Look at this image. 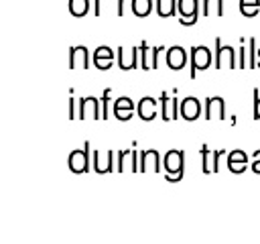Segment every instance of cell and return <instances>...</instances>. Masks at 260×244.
Masks as SVG:
<instances>
[{
    "label": "cell",
    "instance_id": "cell-1",
    "mask_svg": "<svg viewBox=\"0 0 260 244\" xmlns=\"http://www.w3.org/2000/svg\"><path fill=\"white\" fill-rule=\"evenodd\" d=\"M162 169H165V179L167 181H181L185 175V152L183 150H169L162 159Z\"/></svg>",
    "mask_w": 260,
    "mask_h": 244
},
{
    "label": "cell",
    "instance_id": "cell-2",
    "mask_svg": "<svg viewBox=\"0 0 260 244\" xmlns=\"http://www.w3.org/2000/svg\"><path fill=\"white\" fill-rule=\"evenodd\" d=\"M215 69H238V55L236 49L230 45H223L221 39H215V59H213Z\"/></svg>",
    "mask_w": 260,
    "mask_h": 244
},
{
    "label": "cell",
    "instance_id": "cell-3",
    "mask_svg": "<svg viewBox=\"0 0 260 244\" xmlns=\"http://www.w3.org/2000/svg\"><path fill=\"white\" fill-rule=\"evenodd\" d=\"M189 61H191V79H195L197 71H203L211 65L213 61V53L209 51V47L205 45H197V47H191V55H189Z\"/></svg>",
    "mask_w": 260,
    "mask_h": 244
},
{
    "label": "cell",
    "instance_id": "cell-4",
    "mask_svg": "<svg viewBox=\"0 0 260 244\" xmlns=\"http://www.w3.org/2000/svg\"><path fill=\"white\" fill-rule=\"evenodd\" d=\"M199 0H179L177 6H179V22L183 26H191L197 22V16H199Z\"/></svg>",
    "mask_w": 260,
    "mask_h": 244
},
{
    "label": "cell",
    "instance_id": "cell-5",
    "mask_svg": "<svg viewBox=\"0 0 260 244\" xmlns=\"http://www.w3.org/2000/svg\"><path fill=\"white\" fill-rule=\"evenodd\" d=\"M89 142H83V148L73 150L69 155V169L73 173H87L89 171Z\"/></svg>",
    "mask_w": 260,
    "mask_h": 244
},
{
    "label": "cell",
    "instance_id": "cell-6",
    "mask_svg": "<svg viewBox=\"0 0 260 244\" xmlns=\"http://www.w3.org/2000/svg\"><path fill=\"white\" fill-rule=\"evenodd\" d=\"M102 100L95 96H85L79 100V120L85 118H93V120H102V108H100Z\"/></svg>",
    "mask_w": 260,
    "mask_h": 244
},
{
    "label": "cell",
    "instance_id": "cell-7",
    "mask_svg": "<svg viewBox=\"0 0 260 244\" xmlns=\"http://www.w3.org/2000/svg\"><path fill=\"white\" fill-rule=\"evenodd\" d=\"M116 51H118V65H120V69L130 71V69L140 67V51H138V47H132L130 51H126L124 47H118Z\"/></svg>",
    "mask_w": 260,
    "mask_h": 244
},
{
    "label": "cell",
    "instance_id": "cell-8",
    "mask_svg": "<svg viewBox=\"0 0 260 244\" xmlns=\"http://www.w3.org/2000/svg\"><path fill=\"white\" fill-rule=\"evenodd\" d=\"M91 165L95 169V173H110V171H116L114 165V150H93L91 152Z\"/></svg>",
    "mask_w": 260,
    "mask_h": 244
},
{
    "label": "cell",
    "instance_id": "cell-9",
    "mask_svg": "<svg viewBox=\"0 0 260 244\" xmlns=\"http://www.w3.org/2000/svg\"><path fill=\"white\" fill-rule=\"evenodd\" d=\"M181 116V102H177V96L171 100L167 92L160 94V118L162 120H177Z\"/></svg>",
    "mask_w": 260,
    "mask_h": 244
},
{
    "label": "cell",
    "instance_id": "cell-10",
    "mask_svg": "<svg viewBox=\"0 0 260 244\" xmlns=\"http://www.w3.org/2000/svg\"><path fill=\"white\" fill-rule=\"evenodd\" d=\"M205 120H225V100L221 96H213L205 100Z\"/></svg>",
    "mask_w": 260,
    "mask_h": 244
},
{
    "label": "cell",
    "instance_id": "cell-11",
    "mask_svg": "<svg viewBox=\"0 0 260 244\" xmlns=\"http://www.w3.org/2000/svg\"><path fill=\"white\" fill-rule=\"evenodd\" d=\"M140 171H142V173H146V171L158 173V171H160V155H158L156 148L140 150Z\"/></svg>",
    "mask_w": 260,
    "mask_h": 244
},
{
    "label": "cell",
    "instance_id": "cell-12",
    "mask_svg": "<svg viewBox=\"0 0 260 244\" xmlns=\"http://www.w3.org/2000/svg\"><path fill=\"white\" fill-rule=\"evenodd\" d=\"M69 67L71 69H87L89 67V51L87 47L79 45V47H71L69 49Z\"/></svg>",
    "mask_w": 260,
    "mask_h": 244
},
{
    "label": "cell",
    "instance_id": "cell-13",
    "mask_svg": "<svg viewBox=\"0 0 260 244\" xmlns=\"http://www.w3.org/2000/svg\"><path fill=\"white\" fill-rule=\"evenodd\" d=\"M199 114H201V104H199L197 98L187 96L185 100H181V118H183V120L193 122V120L199 118Z\"/></svg>",
    "mask_w": 260,
    "mask_h": 244
},
{
    "label": "cell",
    "instance_id": "cell-14",
    "mask_svg": "<svg viewBox=\"0 0 260 244\" xmlns=\"http://www.w3.org/2000/svg\"><path fill=\"white\" fill-rule=\"evenodd\" d=\"M185 63H187V51H185L183 47L175 45V47H171V49L167 51V65H169L171 69L179 71V69L185 67Z\"/></svg>",
    "mask_w": 260,
    "mask_h": 244
},
{
    "label": "cell",
    "instance_id": "cell-15",
    "mask_svg": "<svg viewBox=\"0 0 260 244\" xmlns=\"http://www.w3.org/2000/svg\"><path fill=\"white\" fill-rule=\"evenodd\" d=\"M248 167V157L244 150L236 148V150H230L228 152V169L232 173H244Z\"/></svg>",
    "mask_w": 260,
    "mask_h": 244
},
{
    "label": "cell",
    "instance_id": "cell-16",
    "mask_svg": "<svg viewBox=\"0 0 260 244\" xmlns=\"http://www.w3.org/2000/svg\"><path fill=\"white\" fill-rule=\"evenodd\" d=\"M93 63H95V67H98V69L106 71V69L114 63V51H112L110 47H106V45L98 47V49H95V53H93Z\"/></svg>",
    "mask_w": 260,
    "mask_h": 244
},
{
    "label": "cell",
    "instance_id": "cell-17",
    "mask_svg": "<svg viewBox=\"0 0 260 244\" xmlns=\"http://www.w3.org/2000/svg\"><path fill=\"white\" fill-rule=\"evenodd\" d=\"M136 110H138V116H140L144 122H150V120L156 116V100L150 98V96H144V98L138 102Z\"/></svg>",
    "mask_w": 260,
    "mask_h": 244
},
{
    "label": "cell",
    "instance_id": "cell-18",
    "mask_svg": "<svg viewBox=\"0 0 260 244\" xmlns=\"http://www.w3.org/2000/svg\"><path fill=\"white\" fill-rule=\"evenodd\" d=\"M177 2H179V0H171V2H169V6H167V2H162V0H156V14H158L160 18L177 16V10H179Z\"/></svg>",
    "mask_w": 260,
    "mask_h": 244
},
{
    "label": "cell",
    "instance_id": "cell-19",
    "mask_svg": "<svg viewBox=\"0 0 260 244\" xmlns=\"http://www.w3.org/2000/svg\"><path fill=\"white\" fill-rule=\"evenodd\" d=\"M201 4H203V8H201L203 16H209V14L223 16V0H203Z\"/></svg>",
    "mask_w": 260,
    "mask_h": 244
},
{
    "label": "cell",
    "instance_id": "cell-20",
    "mask_svg": "<svg viewBox=\"0 0 260 244\" xmlns=\"http://www.w3.org/2000/svg\"><path fill=\"white\" fill-rule=\"evenodd\" d=\"M132 12L136 16H148L152 10V0H132Z\"/></svg>",
    "mask_w": 260,
    "mask_h": 244
},
{
    "label": "cell",
    "instance_id": "cell-21",
    "mask_svg": "<svg viewBox=\"0 0 260 244\" xmlns=\"http://www.w3.org/2000/svg\"><path fill=\"white\" fill-rule=\"evenodd\" d=\"M89 10V0H69V12L73 16H85Z\"/></svg>",
    "mask_w": 260,
    "mask_h": 244
},
{
    "label": "cell",
    "instance_id": "cell-22",
    "mask_svg": "<svg viewBox=\"0 0 260 244\" xmlns=\"http://www.w3.org/2000/svg\"><path fill=\"white\" fill-rule=\"evenodd\" d=\"M260 8V0H240V10L244 16H256Z\"/></svg>",
    "mask_w": 260,
    "mask_h": 244
},
{
    "label": "cell",
    "instance_id": "cell-23",
    "mask_svg": "<svg viewBox=\"0 0 260 244\" xmlns=\"http://www.w3.org/2000/svg\"><path fill=\"white\" fill-rule=\"evenodd\" d=\"M248 67L250 69H256L258 67V49H256V39L250 37L248 39Z\"/></svg>",
    "mask_w": 260,
    "mask_h": 244
},
{
    "label": "cell",
    "instance_id": "cell-24",
    "mask_svg": "<svg viewBox=\"0 0 260 244\" xmlns=\"http://www.w3.org/2000/svg\"><path fill=\"white\" fill-rule=\"evenodd\" d=\"M138 51H140V69H150V61H148V53H150V49H148V43L146 41H142L140 45H138Z\"/></svg>",
    "mask_w": 260,
    "mask_h": 244
},
{
    "label": "cell",
    "instance_id": "cell-25",
    "mask_svg": "<svg viewBox=\"0 0 260 244\" xmlns=\"http://www.w3.org/2000/svg\"><path fill=\"white\" fill-rule=\"evenodd\" d=\"M110 94H112V89L110 87H106L104 89V94H102V120H106V118H110Z\"/></svg>",
    "mask_w": 260,
    "mask_h": 244
},
{
    "label": "cell",
    "instance_id": "cell-26",
    "mask_svg": "<svg viewBox=\"0 0 260 244\" xmlns=\"http://www.w3.org/2000/svg\"><path fill=\"white\" fill-rule=\"evenodd\" d=\"M209 146L207 144H203L201 146V173H205V175H209L211 173V167H209Z\"/></svg>",
    "mask_w": 260,
    "mask_h": 244
},
{
    "label": "cell",
    "instance_id": "cell-27",
    "mask_svg": "<svg viewBox=\"0 0 260 244\" xmlns=\"http://www.w3.org/2000/svg\"><path fill=\"white\" fill-rule=\"evenodd\" d=\"M112 110H134V102H132L130 98H126V96H122V98H118V100L114 102V106H112Z\"/></svg>",
    "mask_w": 260,
    "mask_h": 244
},
{
    "label": "cell",
    "instance_id": "cell-28",
    "mask_svg": "<svg viewBox=\"0 0 260 244\" xmlns=\"http://www.w3.org/2000/svg\"><path fill=\"white\" fill-rule=\"evenodd\" d=\"M246 55H248V49L244 47V37H242V39H240V49H238V67H240V69L248 67V59H246Z\"/></svg>",
    "mask_w": 260,
    "mask_h": 244
},
{
    "label": "cell",
    "instance_id": "cell-29",
    "mask_svg": "<svg viewBox=\"0 0 260 244\" xmlns=\"http://www.w3.org/2000/svg\"><path fill=\"white\" fill-rule=\"evenodd\" d=\"M130 155H132V150H126V148L118 152V163H116V171H124V169H126V159H128Z\"/></svg>",
    "mask_w": 260,
    "mask_h": 244
},
{
    "label": "cell",
    "instance_id": "cell-30",
    "mask_svg": "<svg viewBox=\"0 0 260 244\" xmlns=\"http://www.w3.org/2000/svg\"><path fill=\"white\" fill-rule=\"evenodd\" d=\"M225 157V150H213L211 152V173L219 171V159Z\"/></svg>",
    "mask_w": 260,
    "mask_h": 244
},
{
    "label": "cell",
    "instance_id": "cell-31",
    "mask_svg": "<svg viewBox=\"0 0 260 244\" xmlns=\"http://www.w3.org/2000/svg\"><path fill=\"white\" fill-rule=\"evenodd\" d=\"M160 51H162V45L150 49V69H156L158 67V55H160Z\"/></svg>",
    "mask_w": 260,
    "mask_h": 244
},
{
    "label": "cell",
    "instance_id": "cell-32",
    "mask_svg": "<svg viewBox=\"0 0 260 244\" xmlns=\"http://www.w3.org/2000/svg\"><path fill=\"white\" fill-rule=\"evenodd\" d=\"M252 94H254V120H260V94L258 89H254Z\"/></svg>",
    "mask_w": 260,
    "mask_h": 244
},
{
    "label": "cell",
    "instance_id": "cell-33",
    "mask_svg": "<svg viewBox=\"0 0 260 244\" xmlns=\"http://www.w3.org/2000/svg\"><path fill=\"white\" fill-rule=\"evenodd\" d=\"M114 116L124 122V120H130L132 118V110H114Z\"/></svg>",
    "mask_w": 260,
    "mask_h": 244
},
{
    "label": "cell",
    "instance_id": "cell-34",
    "mask_svg": "<svg viewBox=\"0 0 260 244\" xmlns=\"http://www.w3.org/2000/svg\"><path fill=\"white\" fill-rule=\"evenodd\" d=\"M77 116H79V112L75 110V98H69V118L75 120Z\"/></svg>",
    "mask_w": 260,
    "mask_h": 244
},
{
    "label": "cell",
    "instance_id": "cell-35",
    "mask_svg": "<svg viewBox=\"0 0 260 244\" xmlns=\"http://www.w3.org/2000/svg\"><path fill=\"white\" fill-rule=\"evenodd\" d=\"M252 171L254 173H260V150L254 152V163H252Z\"/></svg>",
    "mask_w": 260,
    "mask_h": 244
},
{
    "label": "cell",
    "instance_id": "cell-36",
    "mask_svg": "<svg viewBox=\"0 0 260 244\" xmlns=\"http://www.w3.org/2000/svg\"><path fill=\"white\" fill-rule=\"evenodd\" d=\"M118 16H124L126 14V0H118V10H116Z\"/></svg>",
    "mask_w": 260,
    "mask_h": 244
},
{
    "label": "cell",
    "instance_id": "cell-37",
    "mask_svg": "<svg viewBox=\"0 0 260 244\" xmlns=\"http://www.w3.org/2000/svg\"><path fill=\"white\" fill-rule=\"evenodd\" d=\"M93 12H95V16H100V0H93Z\"/></svg>",
    "mask_w": 260,
    "mask_h": 244
},
{
    "label": "cell",
    "instance_id": "cell-38",
    "mask_svg": "<svg viewBox=\"0 0 260 244\" xmlns=\"http://www.w3.org/2000/svg\"><path fill=\"white\" fill-rule=\"evenodd\" d=\"M258 67H260V49H258Z\"/></svg>",
    "mask_w": 260,
    "mask_h": 244
}]
</instances>
